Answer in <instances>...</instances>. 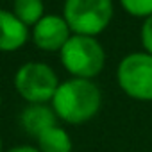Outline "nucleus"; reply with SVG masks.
<instances>
[{
	"mask_svg": "<svg viewBox=\"0 0 152 152\" xmlns=\"http://www.w3.org/2000/svg\"><path fill=\"white\" fill-rule=\"evenodd\" d=\"M50 106L59 122L83 125L99 115L102 107V91L95 81L70 77L61 81Z\"/></svg>",
	"mask_w": 152,
	"mask_h": 152,
	"instance_id": "nucleus-1",
	"label": "nucleus"
},
{
	"mask_svg": "<svg viewBox=\"0 0 152 152\" xmlns=\"http://www.w3.org/2000/svg\"><path fill=\"white\" fill-rule=\"evenodd\" d=\"M59 61L70 77L93 81L106 66V50L93 36L73 34L61 48Z\"/></svg>",
	"mask_w": 152,
	"mask_h": 152,
	"instance_id": "nucleus-2",
	"label": "nucleus"
},
{
	"mask_svg": "<svg viewBox=\"0 0 152 152\" xmlns=\"http://www.w3.org/2000/svg\"><path fill=\"white\" fill-rule=\"evenodd\" d=\"M13 84L27 104H50L61 81L56 70L43 61H27L15 72Z\"/></svg>",
	"mask_w": 152,
	"mask_h": 152,
	"instance_id": "nucleus-3",
	"label": "nucleus"
},
{
	"mask_svg": "<svg viewBox=\"0 0 152 152\" xmlns=\"http://www.w3.org/2000/svg\"><path fill=\"white\" fill-rule=\"evenodd\" d=\"M115 15L113 0H64L63 18L73 34L93 36L102 34Z\"/></svg>",
	"mask_w": 152,
	"mask_h": 152,
	"instance_id": "nucleus-4",
	"label": "nucleus"
},
{
	"mask_svg": "<svg viewBox=\"0 0 152 152\" xmlns=\"http://www.w3.org/2000/svg\"><path fill=\"white\" fill-rule=\"evenodd\" d=\"M116 84L132 100H152V56L140 50L124 56L116 66Z\"/></svg>",
	"mask_w": 152,
	"mask_h": 152,
	"instance_id": "nucleus-5",
	"label": "nucleus"
},
{
	"mask_svg": "<svg viewBox=\"0 0 152 152\" xmlns=\"http://www.w3.org/2000/svg\"><path fill=\"white\" fill-rule=\"evenodd\" d=\"M73 36L63 15H45L32 29L31 41L41 52H61L66 41Z\"/></svg>",
	"mask_w": 152,
	"mask_h": 152,
	"instance_id": "nucleus-6",
	"label": "nucleus"
},
{
	"mask_svg": "<svg viewBox=\"0 0 152 152\" xmlns=\"http://www.w3.org/2000/svg\"><path fill=\"white\" fill-rule=\"evenodd\" d=\"M31 39V29L16 18L13 11L0 7V52L11 54L25 47Z\"/></svg>",
	"mask_w": 152,
	"mask_h": 152,
	"instance_id": "nucleus-7",
	"label": "nucleus"
},
{
	"mask_svg": "<svg viewBox=\"0 0 152 152\" xmlns=\"http://www.w3.org/2000/svg\"><path fill=\"white\" fill-rule=\"evenodd\" d=\"M59 120L50 104H27L20 113V125L22 129L32 136L34 140L43 134L47 129L57 125Z\"/></svg>",
	"mask_w": 152,
	"mask_h": 152,
	"instance_id": "nucleus-8",
	"label": "nucleus"
},
{
	"mask_svg": "<svg viewBox=\"0 0 152 152\" xmlns=\"http://www.w3.org/2000/svg\"><path fill=\"white\" fill-rule=\"evenodd\" d=\"M36 147L39 148V152H72L73 140L68 131H64V127L57 124L36 138Z\"/></svg>",
	"mask_w": 152,
	"mask_h": 152,
	"instance_id": "nucleus-9",
	"label": "nucleus"
},
{
	"mask_svg": "<svg viewBox=\"0 0 152 152\" xmlns=\"http://www.w3.org/2000/svg\"><path fill=\"white\" fill-rule=\"evenodd\" d=\"M11 11L16 15L20 22L32 29L45 16V2L43 0H13Z\"/></svg>",
	"mask_w": 152,
	"mask_h": 152,
	"instance_id": "nucleus-10",
	"label": "nucleus"
},
{
	"mask_svg": "<svg viewBox=\"0 0 152 152\" xmlns=\"http://www.w3.org/2000/svg\"><path fill=\"white\" fill-rule=\"evenodd\" d=\"M122 9L134 18H148L152 15V0H118Z\"/></svg>",
	"mask_w": 152,
	"mask_h": 152,
	"instance_id": "nucleus-11",
	"label": "nucleus"
},
{
	"mask_svg": "<svg viewBox=\"0 0 152 152\" xmlns=\"http://www.w3.org/2000/svg\"><path fill=\"white\" fill-rule=\"evenodd\" d=\"M140 39H141L143 52L152 56V15L143 20L141 29H140Z\"/></svg>",
	"mask_w": 152,
	"mask_h": 152,
	"instance_id": "nucleus-12",
	"label": "nucleus"
},
{
	"mask_svg": "<svg viewBox=\"0 0 152 152\" xmlns=\"http://www.w3.org/2000/svg\"><path fill=\"white\" fill-rule=\"evenodd\" d=\"M6 152H39V148L36 145H15Z\"/></svg>",
	"mask_w": 152,
	"mask_h": 152,
	"instance_id": "nucleus-13",
	"label": "nucleus"
},
{
	"mask_svg": "<svg viewBox=\"0 0 152 152\" xmlns=\"http://www.w3.org/2000/svg\"><path fill=\"white\" fill-rule=\"evenodd\" d=\"M0 152H6V150H4V141H2V136H0Z\"/></svg>",
	"mask_w": 152,
	"mask_h": 152,
	"instance_id": "nucleus-14",
	"label": "nucleus"
},
{
	"mask_svg": "<svg viewBox=\"0 0 152 152\" xmlns=\"http://www.w3.org/2000/svg\"><path fill=\"white\" fill-rule=\"evenodd\" d=\"M0 109H2V91H0Z\"/></svg>",
	"mask_w": 152,
	"mask_h": 152,
	"instance_id": "nucleus-15",
	"label": "nucleus"
}]
</instances>
